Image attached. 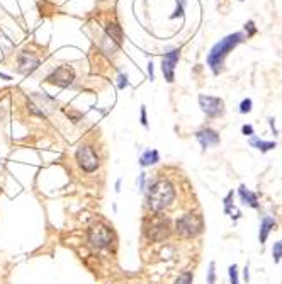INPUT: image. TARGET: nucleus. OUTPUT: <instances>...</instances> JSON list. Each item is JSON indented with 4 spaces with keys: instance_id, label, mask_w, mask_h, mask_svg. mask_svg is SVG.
<instances>
[{
    "instance_id": "obj_6",
    "label": "nucleus",
    "mask_w": 282,
    "mask_h": 284,
    "mask_svg": "<svg viewBox=\"0 0 282 284\" xmlns=\"http://www.w3.org/2000/svg\"><path fill=\"white\" fill-rule=\"evenodd\" d=\"M199 106L202 112L209 117H220L225 114V102L220 97L213 96H199Z\"/></svg>"
},
{
    "instance_id": "obj_10",
    "label": "nucleus",
    "mask_w": 282,
    "mask_h": 284,
    "mask_svg": "<svg viewBox=\"0 0 282 284\" xmlns=\"http://www.w3.org/2000/svg\"><path fill=\"white\" fill-rule=\"evenodd\" d=\"M38 67H40L38 56H34L32 53H27V51L19 53V56H17V72L19 73L27 75V73H32Z\"/></svg>"
},
{
    "instance_id": "obj_9",
    "label": "nucleus",
    "mask_w": 282,
    "mask_h": 284,
    "mask_svg": "<svg viewBox=\"0 0 282 284\" xmlns=\"http://www.w3.org/2000/svg\"><path fill=\"white\" fill-rule=\"evenodd\" d=\"M179 58H181V50L175 48V50H170L168 53H165L162 60V73L168 84H172L175 80V67L179 63Z\"/></svg>"
},
{
    "instance_id": "obj_17",
    "label": "nucleus",
    "mask_w": 282,
    "mask_h": 284,
    "mask_svg": "<svg viewBox=\"0 0 282 284\" xmlns=\"http://www.w3.org/2000/svg\"><path fill=\"white\" fill-rule=\"evenodd\" d=\"M231 201H233V191L225 198V213H226L231 219H238V218L241 216V214H240V211H238V208L231 203Z\"/></svg>"
},
{
    "instance_id": "obj_8",
    "label": "nucleus",
    "mask_w": 282,
    "mask_h": 284,
    "mask_svg": "<svg viewBox=\"0 0 282 284\" xmlns=\"http://www.w3.org/2000/svg\"><path fill=\"white\" fill-rule=\"evenodd\" d=\"M147 235L150 240H153V242H162V240L168 238V235H170L168 219H165V218L150 219V223L147 227Z\"/></svg>"
},
{
    "instance_id": "obj_20",
    "label": "nucleus",
    "mask_w": 282,
    "mask_h": 284,
    "mask_svg": "<svg viewBox=\"0 0 282 284\" xmlns=\"http://www.w3.org/2000/svg\"><path fill=\"white\" fill-rule=\"evenodd\" d=\"M228 272H230V282L231 284H240V277H238V266H236V264L230 266Z\"/></svg>"
},
{
    "instance_id": "obj_22",
    "label": "nucleus",
    "mask_w": 282,
    "mask_h": 284,
    "mask_svg": "<svg viewBox=\"0 0 282 284\" xmlns=\"http://www.w3.org/2000/svg\"><path fill=\"white\" fill-rule=\"evenodd\" d=\"M129 85V82H128V75H126V73H121V75L118 77V87L121 90L123 89H126V87Z\"/></svg>"
},
{
    "instance_id": "obj_16",
    "label": "nucleus",
    "mask_w": 282,
    "mask_h": 284,
    "mask_svg": "<svg viewBox=\"0 0 282 284\" xmlns=\"http://www.w3.org/2000/svg\"><path fill=\"white\" fill-rule=\"evenodd\" d=\"M158 160H160V153L157 150H147L139 156V165L141 167H148V165H155Z\"/></svg>"
},
{
    "instance_id": "obj_31",
    "label": "nucleus",
    "mask_w": 282,
    "mask_h": 284,
    "mask_svg": "<svg viewBox=\"0 0 282 284\" xmlns=\"http://www.w3.org/2000/svg\"><path fill=\"white\" fill-rule=\"evenodd\" d=\"M238 2H243V0H238Z\"/></svg>"
},
{
    "instance_id": "obj_28",
    "label": "nucleus",
    "mask_w": 282,
    "mask_h": 284,
    "mask_svg": "<svg viewBox=\"0 0 282 284\" xmlns=\"http://www.w3.org/2000/svg\"><path fill=\"white\" fill-rule=\"evenodd\" d=\"M119 191H121V179L116 180V193H119Z\"/></svg>"
},
{
    "instance_id": "obj_18",
    "label": "nucleus",
    "mask_w": 282,
    "mask_h": 284,
    "mask_svg": "<svg viewBox=\"0 0 282 284\" xmlns=\"http://www.w3.org/2000/svg\"><path fill=\"white\" fill-rule=\"evenodd\" d=\"M272 257H274L275 264H279L282 261V240L274 243V247H272Z\"/></svg>"
},
{
    "instance_id": "obj_12",
    "label": "nucleus",
    "mask_w": 282,
    "mask_h": 284,
    "mask_svg": "<svg viewBox=\"0 0 282 284\" xmlns=\"http://www.w3.org/2000/svg\"><path fill=\"white\" fill-rule=\"evenodd\" d=\"M275 228V219L270 218V216H264L260 222V232H259V240L260 243L264 245V243L267 242V238H269V235L272 230Z\"/></svg>"
},
{
    "instance_id": "obj_29",
    "label": "nucleus",
    "mask_w": 282,
    "mask_h": 284,
    "mask_svg": "<svg viewBox=\"0 0 282 284\" xmlns=\"http://www.w3.org/2000/svg\"><path fill=\"white\" fill-rule=\"evenodd\" d=\"M243 276H245V281L249 282V266L245 267V272H243Z\"/></svg>"
},
{
    "instance_id": "obj_4",
    "label": "nucleus",
    "mask_w": 282,
    "mask_h": 284,
    "mask_svg": "<svg viewBox=\"0 0 282 284\" xmlns=\"http://www.w3.org/2000/svg\"><path fill=\"white\" fill-rule=\"evenodd\" d=\"M75 159L85 172H95V170L99 169V156H97L94 148L89 145H80L79 148H77Z\"/></svg>"
},
{
    "instance_id": "obj_27",
    "label": "nucleus",
    "mask_w": 282,
    "mask_h": 284,
    "mask_svg": "<svg viewBox=\"0 0 282 284\" xmlns=\"http://www.w3.org/2000/svg\"><path fill=\"white\" fill-rule=\"evenodd\" d=\"M148 75H150V78H152V80L155 78V73H153V61L148 63Z\"/></svg>"
},
{
    "instance_id": "obj_25",
    "label": "nucleus",
    "mask_w": 282,
    "mask_h": 284,
    "mask_svg": "<svg viewBox=\"0 0 282 284\" xmlns=\"http://www.w3.org/2000/svg\"><path fill=\"white\" fill-rule=\"evenodd\" d=\"M245 29H249V33H246V38L252 36V34H255V31H257V29H255V24L252 22V21H249V22L245 24Z\"/></svg>"
},
{
    "instance_id": "obj_30",
    "label": "nucleus",
    "mask_w": 282,
    "mask_h": 284,
    "mask_svg": "<svg viewBox=\"0 0 282 284\" xmlns=\"http://www.w3.org/2000/svg\"><path fill=\"white\" fill-rule=\"evenodd\" d=\"M0 77H2V78H6V80H11V77L6 75V73H0Z\"/></svg>"
},
{
    "instance_id": "obj_15",
    "label": "nucleus",
    "mask_w": 282,
    "mask_h": 284,
    "mask_svg": "<svg viewBox=\"0 0 282 284\" xmlns=\"http://www.w3.org/2000/svg\"><path fill=\"white\" fill-rule=\"evenodd\" d=\"M250 145L254 146V148L260 150L262 153H267V151L274 150L275 146H277L275 141H264V140L257 138V136H250Z\"/></svg>"
},
{
    "instance_id": "obj_13",
    "label": "nucleus",
    "mask_w": 282,
    "mask_h": 284,
    "mask_svg": "<svg viewBox=\"0 0 282 284\" xmlns=\"http://www.w3.org/2000/svg\"><path fill=\"white\" fill-rule=\"evenodd\" d=\"M105 34H108V38H111V41H113L116 46H121V43H123V29H121L119 24L109 22L108 26H105Z\"/></svg>"
},
{
    "instance_id": "obj_23",
    "label": "nucleus",
    "mask_w": 282,
    "mask_h": 284,
    "mask_svg": "<svg viewBox=\"0 0 282 284\" xmlns=\"http://www.w3.org/2000/svg\"><path fill=\"white\" fill-rule=\"evenodd\" d=\"M241 133L245 136H254V126H252V124H243L241 126Z\"/></svg>"
},
{
    "instance_id": "obj_1",
    "label": "nucleus",
    "mask_w": 282,
    "mask_h": 284,
    "mask_svg": "<svg viewBox=\"0 0 282 284\" xmlns=\"http://www.w3.org/2000/svg\"><path fill=\"white\" fill-rule=\"evenodd\" d=\"M245 39H246L245 33H233L220 39V41L211 48V51H209V55H207V65L215 75H220L223 72L226 56L230 55L238 45H241Z\"/></svg>"
},
{
    "instance_id": "obj_24",
    "label": "nucleus",
    "mask_w": 282,
    "mask_h": 284,
    "mask_svg": "<svg viewBox=\"0 0 282 284\" xmlns=\"http://www.w3.org/2000/svg\"><path fill=\"white\" fill-rule=\"evenodd\" d=\"M141 124L145 126V128H148V119H147V107L145 106H141Z\"/></svg>"
},
{
    "instance_id": "obj_19",
    "label": "nucleus",
    "mask_w": 282,
    "mask_h": 284,
    "mask_svg": "<svg viewBox=\"0 0 282 284\" xmlns=\"http://www.w3.org/2000/svg\"><path fill=\"white\" fill-rule=\"evenodd\" d=\"M194 281V277H192V272H184L181 274L177 279H175V282L173 284H192Z\"/></svg>"
},
{
    "instance_id": "obj_11",
    "label": "nucleus",
    "mask_w": 282,
    "mask_h": 284,
    "mask_svg": "<svg viewBox=\"0 0 282 284\" xmlns=\"http://www.w3.org/2000/svg\"><path fill=\"white\" fill-rule=\"evenodd\" d=\"M196 138H197L199 143H201V146H202L204 150L209 148V146L220 145V141H221L220 135H218L216 131L211 130V128H204V130H201V131H197V133H196Z\"/></svg>"
},
{
    "instance_id": "obj_3",
    "label": "nucleus",
    "mask_w": 282,
    "mask_h": 284,
    "mask_svg": "<svg viewBox=\"0 0 282 284\" xmlns=\"http://www.w3.org/2000/svg\"><path fill=\"white\" fill-rule=\"evenodd\" d=\"M175 228H177V233L181 235L184 238H194L197 237V235L202 233L204 230V223H202V218L197 216V214H184L177 219V223H175Z\"/></svg>"
},
{
    "instance_id": "obj_5",
    "label": "nucleus",
    "mask_w": 282,
    "mask_h": 284,
    "mask_svg": "<svg viewBox=\"0 0 282 284\" xmlns=\"http://www.w3.org/2000/svg\"><path fill=\"white\" fill-rule=\"evenodd\" d=\"M89 242L97 248H105L113 242V232L105 225L97 223L89 230Z\"/></svg>"
},
{
    "instance_id": "obj_21",
    "label": "nucleus",
    "mask_w": 282,
    "mask_h": 284,
    "mask_svg": "<svg viewBox=\"0 0 282 284\" xmlns=\"http://www.w3.org/2000/svg\"><path fill=\"white\" fill-rule=\"evenodd\" d=\"M252 106H254L252 99H243L241 104H240V112L241 114H249V112L252 111Z\"/></svg>"
},
{
    "instance_id": "obj_7",
    "label": "nucleus",
    "mask_w": 282,
    "mask_h": 284,
    "mask_svg": "<svg viewBox=\"0 0 282 284\" xmlns=\"http://www.w3.org/2000/svg\"><path fill=\"white\" fill-rule=\"evenodd\" d=\"M75 80V72L74 68L63 65V67H58L56 70H53L50 75L46 77V82L48 84H53V85H58V87H68L72 85Z\"/></svg>"
},
{
    "instance_id": "obj_26",
    "label": "nucleus",
    "mask_w": 282,
    "mask_h": 284,
    "mask_svg": "<svg viewBox=\"0 0 282 284\" xmlns=\"http://www.w3.org/2000/svg\"><path fill=\"white\" fill-rule=\"evenodd\" d=\"M145 179H147V174H139V179H138L139 191H145Z\"/></svg>"
},
{
    "instance_id": "obj_14",
    "label": "nucleus",
    "mask_w": 282,
    "mask_h": 284,
    "mask_svg": "<svg viewBox=\"0 0 282 284\" xmlns=\"http://www.w3.org/2000/svg\"><path fill=\"white\" fill-rule=\"evenodd\" d=\"M238 194H240V199L243 201L245 204H249L250 208L257 209L259 208V198H257L255 193H252L250 189H246L245 185H240V189H238Z\"/></svg>"
},
{
    "instance_id": "obj_2",
    "label": "nucleus",
    "mask_w": 282,
    "mask_h": 284,
    "mask_svg": "<svg viewBox=\"0 0 282 284\" xmlns=\"http://www.w3.org/2000/svg\"><path fill=\"white\" fill-rule=\"evenodd\" d=\"M175 199V189L168 180H157L148 193V206L153 211H163Z\"/></svg>"
}]
</instances>
